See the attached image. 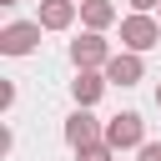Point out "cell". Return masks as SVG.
<instances>
[{
    "label": "cell",
    "mask_w": 161,
    "mask_h": 161,
    "mask_svg": "<svg viewBox=\"0 0 161 161\" xmlns=\"http://www.w3.org/2000/svg\"><path fill=\"white\" fill-rule=\"evenodd\" d=\"M106 146H111V151H141V146H146V121H141L136 111L111 116V121H106Z\"/></svg>",
    "instance_id": "obj_1"
},
{
    "label": "cell",
    "mask_w": 161,
    "mask_h": 161,
    "mask_svg": "<svg viewBox=\"0 0 161 161\" xmlns=\"http://www.w3.org/2000/svg\"><path fill=\"white\" fill-rule=\"evenodd\" d=\"M121 45H126V50H151V45H161V20L146 15V10H131V15L121 20Z\"/></svg>",
    "instance_id": "obj_2"
},
{
    "label": "cell",
    "mask_w": 161,
    "mask_h": 161,
    "mask_svg": "<svg viewBox=\"0 0 161 161\" xmlns=\"http://www.w3.org/2000/svg\"><path fill=\"white\" fill-rule=\"evenodd\" d=\"M70 60H75V70H101L111 60V45L101 40V30H86L80 40H70Z\"/></svg>",
    "instance_id": "obj_3"
},
{
    "label": "cell",
    "mask_w": 161,
    "mask_h": 161,
    "mask_svg": "<svg viewBox=\"0 0 161 161\" xmlns=\"http://www.w3.org/2000/svg\"><path fill=\"white\" fill-rule=\"evenodd\" d=\"M40 30H45L40 20H15V25L0 30V50H5V55H25V50L40 45Z\"/></svg>",
    "instance_id": "obj_4"
},
{
    "label": "cell",
    "mask_w": 161,
    "mask_h": 161,
    "mask_svg": "<svg viewBox=\"0 0 161 161\" xmlns=\"http://www.w3.org/2000/svg\"><path fill=\"white\" fill-rule=\"evenodd\" d=\"M65 141H70L75 151H80V146H91V141H106V126L91 116V106H80V111L65 121Z\"/></svg>",
    "instance_id": "obj_5"
},
{
    "label": "cell",
    "mask_w": 161,
    "mask_h": 161,
    "mask_svg": "<svg viewBox=\"0 0 161 161\" xmlns=\"http://www.w3.org/2000/svg\"><path fill=\"white\" fill-rule=\"evenodd\" d=\"M141 75H146L141 50H121V55H111V60H106V80H111V86H136Z\"/></svg>",
    "instance_id": "obj_6"
},
{
    "label": "cell",
    "mask_w": 161,
    "mask_h": 161,
    "mask_svg": "<svg viewBox=\"0 0 161 161\" xmlns=\"http://www.w3.org/2000/svg\"><path fill=\"white\" fill-rule=\"evenodd\" d=\"M101 91H106V75H101V70H75V80H70L75 106H96V101H101Z\"/></svg>",
    "instance_id": "obj_7"
},
{
    "label": "cell",
    "mask_w": 161,
    "mask_h": 161,
    "mask_svg": "<svg viewBox=\"0 0 161 161\" xmlns=\"http://www.w3.org/2000/svg\"><path fill=\"white\" fill-rule=\"evenodd\" d=\"M75 10H80V0H40V25L45 30H65L75 20Z\"/></svg>",
    "instance_id": "obj_8"
},
{
    "label": "cell",
    "mask_w": 161,
    "mask_h": 161,
    "mask_svg": "<svg viewBox=\"0 0 161 161\" xmlns=\"http://www.w3.org/2000/svg\"><path fill=\"white\" fill-rule=\"evenodd\" d=\"M80 20H86V30H106L116 20V5L111 0H80Z\"/></svg>",
    "instance_id": "obj_9"
},
{
    "label": "cell",
    "mask_w": 161,
    "mask_h": 161,
    "mask_svg": "<svg viewBox=\"0 0 161 161\" xmlns=\"http://www.w3.org/2000/svg\"><path fill=\"white\" fill-rule=\"evenodd\" d=\"M111 156H116V151H111L106 141H91V146H80V151H75V161H111Z\"/></svg>",
    "instance_id": "obj_10"
},
{
    "label": "cell",
    "mask_w": 161,
    "mask_h": 161,
    "mask_svg": "<svg viewBox=\"0 0 161 161\" xmlns=\"http://www.w3.org/2000/svg\"><path fill=\"white\" fill-rule=\"evenodd\" d=\"M141 161H161V141H146L141 146Z\"/></svg>",
    "instance_id": "obj_11"
},
{
    "label": "cell",
    "mask_w": 161,
    "mask_h": 161,
    "mask_svg": "<svg viewBox=\"0 0 161 161\" xmlns=\"http://www.w3.org/2000/svg\"><path fill=\"white\" fill-rule=\"evenodd\" d=\"M161 0H131V10H156Z\"/></svg>",
    "instance_id": "obj_12"
},
{
    "label": "cell",
    "mask_w": 161,
    "mask_h": 161,
    "mask_svg": "<svg viewBox=\"0 0 161 161\" xmlns=\"http://www.w3.org/2000/svg\"><path fill=\"white\" fill-rule=\"evenodd\" d=\"M0 5H20V0H0Z\"/></svg>",
    "instance_id": "obj_13"
},
{
    "label": "cell",
    "mask_w": 161,
    "mask_h": 161,
    "mask_svg": "<svg viewBox=\"0 0 161 161\" xmlns=\"http://www.w3.org/2000/svg\"><path fill=\"white\" fill-rule=\"evenodd\" d=\"M156 106H161V86H156Z\"/></svg>",
    "instance_id": "obj_14"
},
{
    "label": "cell",
    "mask_w": 161,
    "mask_h": 161,
    "mask_svg": "<svg viewBox=\"0 0 161 161\" xmlns=\"http://www.w3.org/2000/svg\"><path fill=\"white\" fill-rule=\"evenodd\" d=\"M156 10H161V5H156Z\"/></svg>",
    "instance_id": "obj_15"
}]
</instances>
